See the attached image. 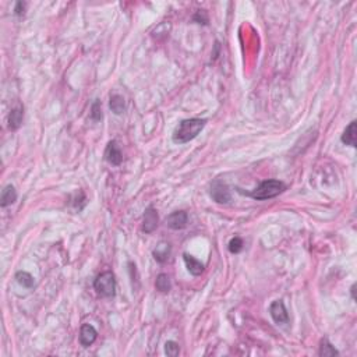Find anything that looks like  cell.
Segmentation results:
<instances>
[{"label": "cell", "instance_id": "obj_1", "mask_svg": "<svg viewBox=\"0 0 357 357\" xmlns=\"http://www.w3.org/2000/svg\"><path fill=\"white\" fill-rule=\"evenodd\" d=\"M207 120L205 119H186L178 123V126L175 129L172 140L176 144H186L194 140L200 133L202 132V129L205 127Z\"/></svg>", "mask_w": 357, "mask_h": 357}, {"label": "cell", "instance_id": "obj_2", "mask_svg": "<svg viewBox=\"0 0 357 357\" xmlns=\"http://www.w3.org/2000/svg\"><path fill=\"white\" fill-rule=\"evenodd\" d=\"M285 188H286V186L281 180H265L263 183H260L258 187L254 188L253 191H250V193H245V191L240 190V188H237V191L248 196V197L254 198L257 201H264V200H269V198L279 196L281 193L285 191Z\"/></svg>", "mask_w": 357, "mask_h": 357}, {"label": "cell", "instance_id": "obj_3", "mask_svg": "<svg viewBox=\"0 0 357 357\" xmlns=\"http://www.w3.org/2000/svg\"><path fill=\"white\" fill-rule=\"evenodd\" d=\"M94 289L102 297H113L116 293V279L112 271L99 273L94 281Z\"/></svg>", "mask_w": 357, "mask_h": 357}, {"label": "cell", "instance_id": "obj_4", "mask_svg": "<svg viewBox=\"0 0 357 357\" xmlns=\"http://www.w3.org/2000/svg\"><path fill=\"white\" fill-rule=\"evenodd\" d=\"M209 194L212 200L218 202V204H229L230 202V191L227 184L221 181V180H215L212 184H211V190H209Z\"/></svg>", "mask_w": 357, "mask_h": 357}, {"label": "cell", "instance_id": "obj_5", "mask_svg": "<svg viewBox=\"0 0 357 357\" xmlns=\"http://www.w3.org/2000/svg\"><path fill=\"white\" fill-rule=\"evenodd\" d=\"M269 314L272 320L276 324H288L289 322V314L285 307V303L282 300H275L269 306Z\"/></svg>", "mask_w": 357, "mask_h": 357}, {"label": "cell", "instance_id": "obj_6", "mask_svg": "<svg viewBox=\"0 0 357 357\" xmlns=\"http://www.w3.org/2000/svg\"><path fill=\"white\" fill-rule=\"evenodd\" d=\"M105 159L108 160L111 165H113V166H119L123 162L122 150L119 148L117 142L114 141V140L108 142L106 150H105Z\"/></svg>", "mask_w": 357, "mask_h": 357}, {"label": "cell", "instance_id": "obj_7", "mask_svg": "<svg viewBox=\"0 0 357 357\" xmlns=\"http://www.w3.org/2000/svg\"><path fill=\"white\" fill-rule=\"evenodd\" d=\"M188 216L187 212L184 211H176L172 212L168 218H166V226L170 227L172 230H181L187 226Z\"/></svg>", "mask_w": 357, "mask_h": 357}, {"label": "cell", "instance_id": "obj_8", "mask_svg": "<svg viewBox=\"0 0 357 357\" xmlns=\"http://www.w3.org/2000/svg\"><path fill=\"white\" fill-rule=\"evenodd\" d=\"M158 212L154 207H148L145 209V214L142 218V232L145 233H152L158 227Z\"/></svg>", "mask_w": 357, "mask_h": 357}, {"label": "cell", "instance_id": "obj_9", "mask_svg": "<svg viewBox=\"0 0 357 357\" xmlns=\"http://www.w3.org/2000/svg\"><path fill=\"white\" fill-rule=\"evenodd\" d=\"M98 338V332L96 329L89 325V324H84L81 329H80V343L83 348H89L95 340Z\"/></svg>", "mask_w": 357, "mask_h": 357}, {"label": "cell", "instance_id": "obj_10", "mask_svg": "<svg viewBox=\"0 0 357 357\" xmlns=\"http://www.w3.org/2000/svg\"><path fill=\"white\" fill-rule=\"evenodd\" d=\"M22 119H24V108L22 106H16L10 111L9 114V129L11 132L19 130L22 124Z\"/></svg>", "mask_w": 357, "mask_h": 357}, {"label": "cell", "instance_id": "obj_11", "mask_svg": "<svg viewBox=\"0 0 357 357\" xmlns=\"http://www.w3.org/2000/svg\"><path fill=\"white\" fill-rule=\"evenodd\" d=\"M183 260H184V264L187 267L188 272L194 276H200L201 273L204 272V264L201 261H198L197 258H194L193 255L190 254H183Z\"/></svg>", "mask_w": 357, "mask_h": 357}, {"label": "cell", "instance_id": "obj_12", "mask_svg": "<svg viewBox=\"0 0 357 357\" xmlns=\"http://www.w3.org/2000/svg\"><path fill=\"white\" fill-rule=\"evenodd\" d=\"M342 142L346 144V145H350V147H356L357 144V123L356 120L350 122L346 130L343 132L342 134Z\"/></svg>", "mask_w": 357, "mask_h": 357}, {"label": "cell", "instance_id": "obj_13", "mask_svg": "<svg viewBox=\"0 0 357 357\" xmlns=\"http://www.w3.org/2000/svg\"><path fill=\"white\" fill-rule=\"evenodd\" d=\"M16 200H17V191H16L14 186L9 184V186H6L1 190V196H0V205H1V208H6L11 205V204H14Z\"/></svg>", "mask_w": 357, "mask_h": 357}, {"label": "cell", "instance_id": "obj_14", "mask_svg": "<svg viewBox=\"0 0 357 357\" xmlns=\"http://www.w3.org/2000/svg\"><path fill=\"white\" fill-rule=\"evenodd\" d=\"M170 245L169 243H166V242H160L158 243V245L155 247V250L152 251V255H154V258L158 261V263L163 264L168 261V258H169L170 255Z\"/></svg>", "mask_w": 357, "mask_h": 357}, {"label": "cell", "instance_id": "obj_15", "mask_svg": "<svg viewBox=\"0 0 357 357\" xmlns=\"http://www.w3.org/2000/svg\"><path fill=\"white\" fill-rule=\"evenodd\" d=\"M109 108L114 114H122L126 111V102H124V98L122 95L113 94L111 96V101H109Z\"/></svg>", "mask_w": 357, "mask_h": 357}, {"label": "cell", "instance_id": "obj_16", "mask_svg": "<svg viewBox=\"0 0 357 357\" xmlns=\"http://www.w3.org/2000/svg\"><path fill=\"white\" fill-rule=\"evenodd\" d=\"M16 279H17V282H19L22 288H25V289H32L34 285H35V281H34L32 275L28 272H25V271H19V272L16 273Z\"/></svg>", "mask_w": 357, "mask_h": 357}, {"label": "cell", "instance_id": "obj_17", "mask_svg": "<svg viewBox=\"0 0 357 357\" xmlns=\"http://www.w3.org/2000/svg\"><path fill=\"white\" fill-rule=\"evenodd\" d=\"M339 352L335 349V346L332 343H329L328 339H322L321 340L320 346V356L322 357H331V356H338Z\"/></svg>", "mask_w": 357, "mask_h": 357}, {"label": "cell", "instance_id": "obj_18", "mask_svg": "<svg viewBox=\"0 0 357 357\" xmlns=\"http://www.w3.org/2000/svg\"><path fill=\"white\" fill-rule=\"evenodd\" d=\"M155 288H156V290L162 291V293H166V291H169L170 288H172V285H170L169 276H168L166 273H159V275L156 276Z\"/></svg>", "mask_w": 357, "mask_h": 357}, {"label": "cell", "instance_id": "obj_19", "mask_svg": "<svg viewBox=\"0 0 357 357\" xmlns=\"http://www.w3.org/2000/svg\"><path fill=\"white\" fill-rule=\"evenodd\" d=\"M91 119L94 122H99L102 119V104L99 99H95V102L91 106Z\"/></svg>", "mask_w": 357, "mask_h": 357}, {"label": "cell", "instance_id": "obj_20", "mask_svg": "<svg viewBox=\"0 0 357 357\" xmlns=\"http://www.w3.org/2000/svg\"><path fill=\"white\" fill-rule=\"evenodd\" d=\"M242 250H243V240L236 236L229 242V251L232 254H239Z\"/></svg>", "mask_w": 357, "mask_h": 357}, {"label": "cell", "instance_id": "obj_21", "mask_svg": "<svg viewBox=\"0 0 357 357\" xmlns=\"http://www.w3.org/2000/svg\"><path fill=\"white\" fill-rule=\"evenodd\" d=\"M178 352H180V348H178V345L176 342H173V340H168L166 343H165V353L170 357H176L178 355Z\"/></svg>", "mask_w": 357, "mask_h": 357}, {"label": "cell", "instance_id": "obj_22", "mask_svg": "<svg viewBox=\"0 0 357 357\" xmlns=\"http://www.w3.org/2000/svg\"><path fill=\"white\" fill-rule=\"evenodd\" d=\"M193 19H194V21L200 22V24H205V25L208 24V16L204 10H198L197 13L194 14V17H193Z\"/></svg>", "mask_w": 357, "mask_h": 357}, {"label": "cell", "instance_id": "obj_23", "mask_svg": "<svg viewBox=\"0 0 357 357\" xmlns=\"http://www.w3.org/2000/svg\"><path fill=\"white\" fill-rule=\"evenodd\" d=\"M24 9H25V3L17 1V3H16V9H14V14H16V16H22V14H24Z\"/></svg>", "mask_w": 357, "mask_h": 357}, {"label": "cell", "instance_id": "obj_24", "mask_svg": "<svg viewBox=\"0 0 357 357\" xmlns=\"http://www.w3.org/2000/svg\"><path fill=\"white\" fill-rule=\"evenodd\" d=\"M350 291H352V299H353V300H356V294H355V293H356V283H355V285L352 286Z\"/></svg>", "mask_w": 357, "mask_h": 357}]
</instances>
